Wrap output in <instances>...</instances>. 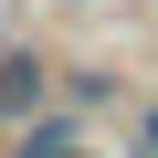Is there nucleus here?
Masks as SVG:
<instances>
[{
  "label": "nucleus",
  "mask_w": 158,
  "mask_h": 158,
  "mask_svg": "<svg viewBox=\"0 0 158 158\" xmlns=\"http://www.w3.org/2000/svg\"><path fill=\"white\" fill-rule=\"evenodd\" d=\"M148 148H158V116H148Z\"/></svg>",
  "instance_id": "7ed1b4c3"
},
{
  "label": "nucleus",
  "mask_w": 158,
  "mask_h": 158,
  "mask_svg": "<svg viewBox=\"0 0 158 158\" xmlns=\"http://www.w3.org/2000/svg\"><path fill=\"white\" fill-rule=\"evenodd\" d=\"M32 74H42V63H11V74H0V116H21V106H32Z\"/></svg>",
  "instance_id": "f03ea898"
},
{
  "label": "nucleus",
  "mask_w": 158,
  "mask_h": 158,
  "mask_svg": "<svg viewBox=\"0 0 158 158\" xmlns=\"http://www.w3.org/2000/svg\"><path fill=\"white\" fill-rule=\"evenodd\" d=\"M21 158H85V148H74V127H32V137H21Z\"/></svg>",
  "instance_id": "f257e3e1"
}]
</instances>
